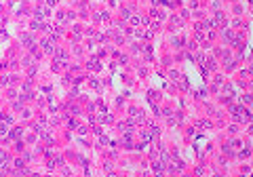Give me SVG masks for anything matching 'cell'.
Listing matches in <instances>:
<instances>
[{"instance_id": "cell-1", "label": "cell", "mask_w": 253, "mask_h": 177, "mask_svg": "<svg viewBox=\"0 0 253 177\" xmlns=\"http://www.w3.org/2000/svg\"><path fill=\"white\" fill-rule=\"evenodd\" d=\"M67 65V53L61 49H55V70H61Z\"/></svg>"}, {"instance_id": "cell-13", "label": "cell", "mask_w": 253, "mask_h": 177, "mask_svg": "<svg viewBox=\"0 0 253 177\" xmlns=\"http://www.w3.org/2000/svg\"><path fill=\"white\" fill-rule=\"evenodd\" d=\"M152 17H154V19H163V11H158V9H152Z\"/></svg>"}, {"instance_id": "cell-19", "label": "cell", "mask_w": 253, "mask_h": 177, "mask_svg": "<svg viewBox=\"0 0 253 177\" xmlns=\"http://www.w3.org/2000/svg\"><path fill=\"white\" fill-rule=\"evenodd\" d=\"M247 156H249V150H247V148H245V150H243V152H241V158H247Z\"/></svg>"}, {"instance_id": "cell-8", "label": "cell", "mask_w": 253, "mask_h": 177, "mask_svg": "<svg viewBox=\"0 0 253 177\" xmlns=\"http://www.w3.org/2000/svg\"><path fill=\"white\" fill-rule=\"evenodd\" d=\"M87 65H89L91 70H101V63H99V59H95V57H93V59H89V63H87Z\"/></svg>"}, {"instance_id": "cell-12", "label": "cell", "mask_w": 253, "mask_h": 177, "mask_svg": "<svg viewBox=\"0 0 253 177\" xmlns=\"http://www.w3.org/2000/svg\"><path fill=\"white\" fill-rule=\"evenodd\" d=\"M36 15H38V17H47V15H49V11L40 7V9H36Z\"/></svg>"}, {"instance_id": "cell-9", "label": "cell", "mask_w": 253, "mask_h": 177, "mask_svg": "<svg viewBox=\"0 0 253 177\" xmlns=\"http://www.w3.org/2000/svg\"><path fill=\"white\" fill-rule=\"evenodd\" d=\"M148 99H150L152 103H156V101L160 99V93H156V91H150V93H148Z\"/></svg>"}, {"instance_id": "cell-14", "label": "cell", "mask_w": 253, "mask_h": 177, "mask_svg": "<svg viewBox=\"0 0 253 177\" xmlns=\"http://www.w3.org/2000/svg\"><path fill=\"white\" fill-rule=\"evenodd\" d=\"M198 127H200V129H209L211 122H209V120H198Z\"/></svg>"}, {"instance_id": "cell-18", "label": "cell", "mask_w": 253, "mask_h": 177, "mask_svg": "<svg viewBox=\"0 0 253 177\" xmlns=\"http://www.w3.org/2000/svg\"><path fill=\"white\" fill-rule=\"evenodd\" d=\"M0 133H7V122H0Z\"/></svg>"}, {"instance_id": "cell-10", "label": "cell", "mask_w": 253, "mask_h": 177, "mask_svg": "<svg viewBox=\"0 0 253 177\" xmlns=\"http://www.w3.org/2000/svg\"><path fill=\"white\" fill-rule=\"evenodd\" d=\"M142 23H146V21L139 17V15H135V17H131V26H142Z\"/></svg>"}, {"instance_id": "cell-2", "label": "cell", "mask_w": 253, "mask_h": 177, "mask_svg": "<svg viewBox=\"0 0 253 177\" xmlns=\"http://www.w3.org/2000/svg\"><path fill=\"white\" fill-rule=\"evenodd\" d=\"M230 110H232V114H234V116H238V120H251V114L247 112V110H243L241 105H232Z\"/></svg>"}, {"instance_id": "cell-15", "label": "cell", "mask_w": 253, "mask_h": 177, "mask_svg": "<svg viewBox=\"0 0 253 177\" xmlns=\"http://www.w3.org/2000/svg\"><path fill=\"white\" fill-rule=\"evenodd\" d=\"M21 40H23V44H28V47H32V36H30V34H26V36L21 38Z\"/></svg>"}, {"instance_id": "cell-11", "label": "cell", "mask_w": 253, "mask_h": 177, "mask_svg": "<svg viewBox=\"0 0 253 177\" xmlns=\"http://www.w3.org/2000/svg\"><path fill=\"white\" fill-rule=\"evenodd\" d=\"M215 23H217L219 28H224V26H226V19H224V15H221V13H217V15H215Z\"/></svg>"}, {"instance_id": "cell-7", "label": "cell", "mask_w": 253, "mask_h": 177, "mask_svg": "<svg viewBox=\"0 0 253 177\" xmlns=\"http://www.w3.org/2000/svg\"><path fill=\"white\" fill-rule=\"evenodd\" d=\"M152 171H154V173H163V171H165V169H163V162H160L158 158L152 160Z\"/></svg>"}, {"instance_id": "cell-20", "label": "cell", "mask_w": 253, "mask_h": 177, "mask_svg": "<svg viewBox=\"0 0 253 177\" xmlns=\"http://www.w3.org/2000/svg\"><path fill=\"white\" fill-rule=\"evenodd\" d=\"M44 2H47L49 7H53V4H57V0H44Z\"/></svg>"}, {"instance_id": "cell-4", "label": "cell", "mask_w": 253, "mask_h": 177, "mask_svg": "<svg viewBox=\"0 0 253 177\" xmlns=\"http://www.w3.org/2000/svg\"><path fill=\"white\" fill-rule=\"evenodd\" d=\"M34 129L40 133V135H42V133H47V131H49V129H47V120H42V118L36 120V122H34Z\"/></svg>"}, {"instance_id": "cell-3", "label": "cell", "mask_w": 253, "mask_h": 177, "mask_svg": "<svg viewBox=\"0 0 253 177\" xmlns=\"http://www.w3.org/2000/svg\"><path fill=\"white\" fill-rule=\"evenodd\" d=\"M131 116H133V118H131L133 122H144V118H146V114L142 112L139 108H131Z\"/></svg>"}, {"instance_id": "cell-6", "label": "cell", "mask_w": 253, "mask_h": 177, "mask_svg": "<svg viewBox=\"0 0 253 177\" xmlns=\"http://www.w3.org/2000/svg\"><path fill=\"white\" fill-rule=\"evenodd\" d=\"M9 167V154L7 152H0V171Z\"/></svg>"}, {"instance_id": "cell-16", "label": "cell", "mask_w": 253, "mask_h": 177, "mask_svg": "<svg viewBox=\"0 0 253 177\" xmlns=\"http://www.w3.org/2000/svg\"><path fill=\"white\" fill-rule=\"evenodd\" d=\"M19 135H21V129H15V131L11 133V137H19Z\"/></svg>"}, {"instance_id": "cell-17", "label": "cell", "mask_w": 253, "mask_h": 177, "mask_svg": "<svg viewBox=\"0 0 253 177\" xmlns=\"http://www.w3.org/2000/svg\"><path fill=\"white\" fill-rule=\"evenodd\" d=\"M169 76H171V78H173V80H177V78H179V74H177V72H175V70H173V72H169Z\"/></svg>"}, {"instance_id": "cell-5", "label": "cell", "mask_w": 253, "mask_h": 177, "mask_svg": "<svg viewBox=\"0 0 253 177\" xmlns=\"http://www.w3.org/2000/svg\"><path fill=\"white\" fill-rule=\"evenodd\" d=\"M42 49L47 51V53H55V44H53V40H51V38H44V40H42Z\"/></svg>"}]
</instances>
